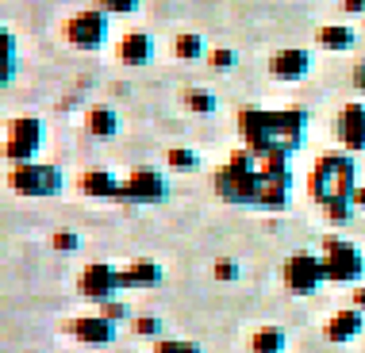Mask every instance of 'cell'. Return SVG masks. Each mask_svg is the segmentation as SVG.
<instances>
[{"instance_id": "obj_1", "label": "cell", "mask_w": 365, "mask_h": 353, "mask_svg": "<svg viewBox=\"0 0 365 353\" xmlns=\"http://www.w3.org/2000/svg\"><path fill=\"white\" fill-rule=\"evenodd\" d=\"M262 173H258V154H250L246 146L227 158V165L215 169V192L223 196L227 204H242V208H258L262 196Z\"/></svg>"}, {"instance_id": "obj_2", "label": "cell", "mask_w": 365, "mask_h": 353, "mask_svg": "<svg viewBox=\"0 0 365 353\" xmlns=\"http://www.w3.org/2000/svg\"><path fill=\"white\" fill-rule=\"evenodd\" d=\"M43 139H46L43 120H35V115H19V120L8 123L4 158L12 162V165H27V162H35V154L43 150Z\"/></svg>"}, {"instance_id": "obj_3", "label": "cell", "mask_w": 365, "mask_h": 353, "mask_svg": "<svg viewBox=\"0 0 365 353\" xmlns=\"http://www.w3.org/2000/svg\"><path fill=\"white\" fill-rule=\"evenodd\" d=\"M323 265H327V280L331 284H358L365 277L361 250L346 238H327L323 242Z\"/></svg>"}, {"instance_id": "obj_4", "label": "cell", "mask_w": 365, "mask_h": 353, "mask_svg": "<svg viewBox=\"0 0 365 353\" xmlns=\"http://www.w3.org/2000/svg\"><path fill=\"white\" fill-rule=\"evenodd\" d=\"M12 189L19 196H58L62 192V169L58 165H43V162H27V165H12Z\"/></svg>"}, {"instance_id": "obj_5", "label": "cell", "mask_w": 365, "mask_h": 353, "mask_svg": "<svg viewBox=\"0 0 365 353\" xmlns=\"http://www.w3.org/2000/svg\"><path fill=\"white\" fill-rule=\"evenodd\" d=\"M239 131H242V146L250 154H258V158H265L269 150H277L273 112H265V107H242L239 112Z\"/></svg>"}, {"instance_id": "obj_6", "label": "cell", "mask_w": 365, "mask_h": 353, "mask_svg": "<svg viewBox=\"0 0 365 353\" xmlns=\"http://www.w3.org/2000/svg\"><path fill=\"white\" fill-rule=\"evenodd\" d=\"M81 296L85 300H93L96 307H104L108 300H120V292H123V280H120V269L115 265H108V261H93V265H85V273H81Z\"/></svg>"}, {"instance_id": "obj_7", "label": "cell", "mask_w": 365, "mask_h": 353, "mask_svg": "<svg viewBox=\"0 0 365 353\" xmlns=\"http://www.w3.org/2000/svg\"><path fill=\"white\" fill-rule=\"evenodd\" d=\"M284 284H289V292H296V296H308L319 284H327L323 253L319 258H315V253H292V258L284 261Z\"/></svg>"}, {"instance_id": "obj_8", "label": "cell", "mask_w": 365, "mask_h": 353, "mask_svg": "<svg viewBox=\"0 0 365 353\" xmlns=\"http://www.w3.org/2000/svg\"><path fill=\"white\" fill-rule=\"evenodd\" d=\"M66 38H70V46H77V51H96V46H104V38H108V12H101V8L77 12L70 23H66Z\"/></svg>"}, {"instance_id": "obj_9", "label": "cell", "mask_w": 365, "mask_h": 353, "mask_svg": "<svg viewBox=\"0 0 365 353\" xmlns=\"http://www.w3.org/2000/svg\"><path fill=\"white\" fill-rule=\"evenodd\" d=\"M165 196H170V181H165L158 169H150V165H143V169H135L131 176H123L120 200H131V204H162Z\"/></svg>"}, {"instance_id": "obj_10", "label": "cell", "mask_w": 365, "mask_h": 353, "mask_svg": "<svg viewBox=\"0 0 365 353\" xmlns=\"http://www.w3.org/2000/svg\"><path fill=\"white\" fill-rule=\"evenodd\" d=\"M70 334L81 342V346H112L115 342V322L104 319L101 311L96 315H81L70 322Z\"/></svg>"}, {"instance_id": "obj_11", "label": "cell", "mask_w": 365, "mask_h": 353, "mask_svg": "<svg viewBox=\"0 0 365 353\" xmlns=\"http://www.w3.org/2000/svg\"><path fill=\"white\" fill-rule=\"evenodd\" d=\"M346 154H323L319 162H315V169L308 173V196L315 204H327L334 196V173H339V165Z\"/></svg>"}, {"instance_id": "obj_12", "label": "cell", "mask_w": 365, "mask_h": 353, "mask_svg": "<svg viewBox=\"0 0 365 353\" xmlns=\"http://www.w3.org/2000/svg\"><path fill=\"white\" fill-rule=\"evenodd\" d=\"M304 127H308V115L300 107H284V112H273V131H277V150H296L304 142Z\"/></svg>"}, {"instance_id": "obj_13", "label": "cell", "mask_w": 365, "mask_h": 353, "mask_svg": "<svg viewBox=\"0 0 365 353\" xmlns=\"http://www.w3.org/2000/svg\"><path fill=\"white\" fill-rule=\"evenodd\" d=\"M334 131H339V142L346 146V150H365V104L342 107Z\"/></svg>"}, {"instance_id": "obj_14", "label": "cell", "mask_w": 365, "mask_h": 353, "mask_svg": "<svg viewBox=\"0 0 365 353\" xmlns=\"http://www.w3.org/2000/svg\"><path fill=\"white\" fill-rule=\"evenodd\" d=\"M361 327H365V315L358 307H342V311H334V315L327 319V342H334V346H346L350 338H358L361 334Z\"/></svg>"}, {"instance_id": "obj_15", "label": "cell", "mask_w": 365, "mask_h": 353, "mask_svg": "<svg viewBox=\"0 0 365 353\" xmlns=\"http://www.w3.org/2000/svg\"><path fill=\"white\" fill-rule=\"evenodd\" d=\"M312 70V54L308 51H277L269 58V73L277 81H300Z\"/></svg>"}, {"instance_id": "obj_16", "label": "cell", "mask_w": 365, "mask_h": 353, "mask_svg": "<svg viewBox=\"0 0 365 353\" xmlns=\"http://www.w3.org/2000/svg\"><path fill=\"white\" fill-rule=\"evenodd\" d=\"M120 62L139 70V65H150L154 62V38L146 31H131L120 38Z\"/></svg>"}, {"instance_id": "obj_17", "label": "cell", "mask_w": 365, "mask_h": 353, "mask_svg": "<svg viewBox=\"0 0 365 353\" xmlns=\"http://www.w3.org/2000/svg\"><path fill=\"white\" fill-rule=\"evenodd\" d=\"M81 192L93 196V200H112V196L123 192V181L112 169H88L81 173Z\"/></svg>"}, {"instance_id": "obj_18", "label": "cell", "mask_w": 365, "mask_h": 353, "mask_svg": "<svg viewBox=\"0 0 365 353\" xmlns=\"http://www.w3.org/2000/svg\"><path fill=\"white\" fill-rule=\"evenodd\" d=\"M120 280H123V288H154V284H162V265L150 258H139L127 269H120Z\"/></svg>"}, {"instance_id": "obj_19", "label": "cell", "mask_w": 365, "mask_h": 353, "mask_svg": "<svg viewBox=\"0 0 365 353\" xmlns=\"http://www.w3.org/2000/svg\"><path fill=\"white\" fill-rule=\"evenodd\" d=\"M85 127H88V135H96V139H112V135H120V115H115V107L96 104V107H88Z\"/></svg>"}, {"instance_id": "obj_20", "label": "cell", "mask_w": 365, "mask_h": 353, "mask_svg": "<svg viewBox=\"0 0 365 353\" xmlns=\"http://www.w3.org/2000/svg\"><path fill=\"white\" fill-rule=\"evenodd\" d=\"M258 173H262V181H284V184H292L289 150H269L265 158H258Z\"/></svg>"}, {"instance_id": "obj_21", "label": "cell", "mask_w": 365, "mask_h": 353, "mask_svg": "<svg viewBox=\"0 0 365 353\" xmlns=\"http://www.w3.org/2000/svg\"><path fill=\"white\" fill-rule=\"evenodd\" d=\"M289 200H292V184H284V181H265V184H262V196H258V208H265V211H284V208H289Z\"/></svg>"}, {"instance_id": "obj_22", "label": "cell", "mask_w": 365, "mask_h": 353, "mask_svg": "<svg viewBox=\"0 0 365 353\" xmlns=\"http://www.w3.org/2000/svg\"><path fill=\"white\" fill-rule=\"evenodd\" d=\"M354 27L350 23H327V27H319V46L323 51H350L354 46Z\"/></svg>"}, {"instance_id": "obj_23", "label": "cell", "mask_w": 365, "mask_h": 353, "mask_svg": "<svg viewBox=\"0 0 365 353\" xmlns=\"http://www.w3.org/2000/svg\"><path fill=\"white\" fill-rule=\"evenodd\" d=\"M16 35L12 31H8V27H4V31H0V85H12L16 81Z\"/></svg>"}, {"instance_id": "obj_24", "label": "cell", "mask_w": 365, "mask_h": 353, "mask_svg": "<svg viewBox=\"0 0 365 353\" xmlns=\"http://www.w3.org/2000/svg\"><path fill=\"white\" fill-rule=\"evenodd\" d=\"M250 353H284V330H277V327H262V330H254Z\"/></svg>"}, {"instance_id": "obj_25", "label": "cell", "mask_w": 365, "mask_h": 353, "mask_svg": "<svg viewBox=\"0 0 365 353\" xmlns=\"http://www.w3.org/2000/svg\"><path fill=\"white\" fill-rule=\"evenodd\" d=\"M173 54L181 58V62H196V58L204 54V38L196 35V31H181L173 38Z\"/></svg>"}, {"instance_id": "obj_26", "label": "cell", "mask_w": 365, "mask_h": 353, "mask_svg": "<svg viewBox=\"0 0 365 353\" xmlns=\"http://www.w3.org/2000/svg\"><path fill=\"white\" fill-rule=\"evenodd\" d=\"M354 211H358V208H354V200H339V196L323 204V215H327L334 227H346V223L354 219Z\"/></svg>"}, {"instance_id": "obj_27", "label": "cell", "mask_w": 365, "mask_h": 353, "mask_svg": "<svg viewBox=\"0 0 365 353\" xmlns=\"http://www.w3.org/2000/svg\"><path fill=\"white\" fill-rule=\"evenodd\" d=\"M185 107L196 112V115H212L215 112V96L204 93V88H189V93H185Z\"/></svg>"}, {"instance_id": "obj_28", "label": "cell", "mask_w": 365, "mask_h": 353, "mask_svg": "<svg viewBox=\"0 0 365 353\" xmlns=\"http://www.w3.org/2000/svg\"><path fill=\"white\" fill-rule=\"evenodd\" d=\"M165 162H170L173 169H196V165H200V154H196V150H185V146H173V150L165 154Z\"/></svg>"}, {"instance_id": "obj_29", "label": "cell", "mask_w": 365, "mask_h": 353, "mask_svg": "<svg viewBox=\"0 0 365 353\" xmlns=\"http://www.w3.org/2000/svg\"><path fill=\"white\" fill-rule=\"evenodd\" d=\"M154 353H200V346H196V342H185V338H158Z\"/></svg>"}, {"instance_id": "obj_30", "label": "cell", "mask_w": 365, "mask_h": 353, "mask_svg": "<svg viewBox=\"0 0 365 353\" xmlns=\"http://www.w3.org/2000/svg\"><path fill=\"white\" fill-rule=\"evenodd\" d=\"M96 8L108 16H131V12H139V0H96Z\"/></svg>"}, {"instance_id": "obj_31", "label": "cell", "mask_w": 365, "mask_h": 353, "mask_svg": "<svg viewBox=\"0 0 365 353\" xmlns=\"http://www.w3.org/2000/svg\"><path fill=\"white\" fill-rule=\"evenodd\" d=\"M135 334H143V338H162V322H158L154 315H139L135 319Z\"/></svg>"}, {"instance_id": "obj_32", "label": "cell", "mask_w": 365, "mask_h": 353, "mask_svg": "<svg viewBox=\"0 0 365 353\" xmlns=\"http://www.w3.org/2000/svg\"><path fill=\"white\" fill-rule=\"evenodd\" d=\"M77 246H81V238H77L73 231H58V234H54V250H62V253H73Z\"/></svg>"}, {"instance_id": "obj_33", "label": "cell", "mask_w": 365, "mask_h": 353, "mask_svg": "<svg viewBox=\"0 0 365 353\" xmlns=\"http://www.w3.org/2000/svg\"><path fill=\"white\" fill-rule=\"evenodd\" d=\"M101 315L112 319V322H123V319H127V303H123V300H108L104 307H101Z\"/></svg>"}, {"instance_id": "obj_34", "label": "cell", "mask_w": 365, "mask_h": 353, "mask_svg": "<svg viewBox=\"0 0 365 353\" xmlns=\"http://www.w3.org/2000/svg\"><path fill=\"white\" fill-rule=\"evenodd\" d=\"M215 280H239V265L231 258H220L215 261Z\"/></svg>"}, {"instance_id": "obj_35", "label": "cell", "mask_w": 365, "mask_h": 353, "mask_svg": "<svg viewBox=\"0 0 365 353\" xmlns=\"http://www.w3.org/2000/svg\"><path fill=\"white\" fill-rule=\"evenodd\" d=\"M212 65H215V70H231V65H235V54H231V51H223V46H220V51L212 54Z\"/></svg>"}, {"instance_id": "obj_36", "label": "cell", "mask_w": 365, "mask_h": 353, "mask_svg": "<svg viewBox=\"0 0 365 353\" xmlns=\"http://www.w3.org/2000/svg\"><path fill=\"white\" fill-rule=\"evenodd\" d=\"M342 8H346L350 16H365V0H342Z\"/></svg>"}, {"instance_id": "obj_37", "label": "cell", "mask_w": 365, "mask_h": 353, "mask_svg": "<svg viewBox=\"0 0 365 353\" xmlns=\"http://www.w3.org/2000/svg\"><path fill=\"white\" fill-rule=\"evenodd\" d=\"M354 85H358L361 93H365V62H358V65H354Z\"/></svg>"}, {"instance_id": "obj_38", "label": "cell", "mask_w": 365, "mask_h": 353, "mask_svg": "<svg viewBox=\"0 0 365 353\" xmlns=\"http://www.w3.org/2000/svg\"><path fill=\"white\" fill-rule=\"evenodd\" d=\"M354 208L365 211V184H358V192H354Z\"/></svg>"}, {"instance_id": "obj_39", "label": "cell", "mask_w": 365, "mask_h": 353, "mask_svg": "<svg viewBox=\"0 0 365 353\" xmlns=\"http://www.w3.org/2000/svg\"><path fill=\"white\" fill-rule=\"evenodd\" d=\"M354 307H358V311H365V288H358V292H354Z\"/></svg>"}]
</instances>
